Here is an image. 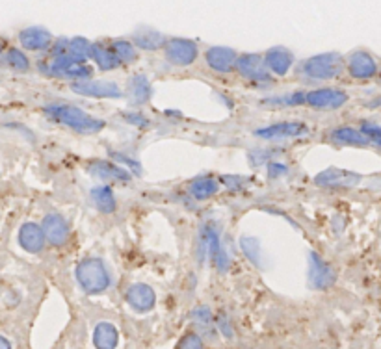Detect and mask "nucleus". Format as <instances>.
<instances>
[{"instance_id":"1","label":"nucleus","mask_w":381,"mask_h":349,"mask_svg":"<svg viewBox=\"0 0 381 349\" xmlns=\"http://www.w3.org/2000/svg\"><path fill=\"white\" fill-rule=\"evenodd\" d=\"M49 56L37 67L43 72L58 78H69L73 82L78 80H89L93 77V69L82 60H78L69 52V39H56L49 49Z\"/></svg>"},{"instance_id":"2","label":"nucleus","mask_w":381,"mask_h":349,"mask_svg":"<svg viewBox=\"0 0 381 349\" xmlns=\"http://www.w3.org/2000/svg\"><path fill=\"white\" fill-rule=\"evenodd\" d=\"M43 112L51 121L63 125L78 134H97L106 127L103 119L93 118L88 112L73 104H49Z\"/></svg>"},{"instance_id":"3","label":"nucleus","mask_w":381,"mask_h":349,"mask_svg":"<svg viewBox=\"0 0 381 349\" xmlns=\"http://www.w3.org/2000/svg\"><path fill=\"white\" fill-rule=\"evenodd\" d=\"M75 277H77L78 286L88 296L104 293L112 284V275H110L106 264L95 257L84 258L75 269Z\"/></svg>"},{"instance_id":"4","label":"nucleus","mask_w":381,"mask_h":349,"mask_svg":"<svg viewBox=\"0 0 381 349\" xmlns=\"http://www.w3.org/2000/svg\"><path fill=\"white\" fill-rule=\"evenodd\" d=\"M342 69H344V63L339 54H318L309 60H304L299 65V72L309 80H333L340 77Z\"/></svg>"},{"instance_id":"5","label":"nucleus","mask_w":381,"mask_h":349,"mask_svg":"<svg viewBox=\"0 0 381 349\" xmlns=\"http://www.w3.org/2000/svg\"><path fill=\"white\" fill-rule=\"evenodd\" d=\"M235 69H237L246 80H249V82L258 87H270L273 84V77L268 72L266 65H264L263 56H258V54H244V56H238L237 63H235Z\"/></svg>"},{"instance_id":"6","label":"nucleus","mask_w":381,"mask_h":349,"mask_svg":"<svg viewBox=\"0 0 381 349\" xmlns=\"http://www.w3.org/2000/svg\"><path fill=\"white\" fill-rule=\"evenodd\" d=\"M164 54L165 60L171 65L177 67H188L196 62L199 56V46L192 39H185V37H171L165 39L164 43Z\"/></svg>"},{"instance_id":"7","label":"nucleus","mask_w":381,"mask_h":349,"mask_svg":"<svg viewBox=\"0 0 381 349\" xmlns=\"http://www.w3.org/2000/svg\"><path fill=\"white\" fill-rule=\"evenodd\" d=\"M201 247L205 249L206 255L211 257L212 264H214L220 272L225 273L227 267H229V257H227V251L223 249L222 238H220V232H218L214 223H205V225H203Z\"/></svg>"},{"instance_id":"8","label":"nucleus","mask_w":381,"mask_h":349,"mask_svg":"<svg viewBox=\"0 0 381 349\" xmlns=\"http://www.w3.org/2000/svg\"><path fill=\"white\" fill-rule=\"evenodd\" d=\"M348 103V93L337 87H318L305 91V104L316 110H339Z\"/></svg>"},{"instance_id":"9","label":"nucleus","mask_w":381,"mask_h":349,"mask_svg":"<svg viewBox=\"0 0 381 349\" xmlns=\"http://www.w3.org/2000/svg\"><path fill=\"white\" fill-rule=\"evenodd\" d=\"M71 89L77 95L92 99H121L123 91L115 82H108V80H78V82L71 84Z\"/></svg>"},{"instance_id":"10","label":"nucleus","mask_w":381,"mask_h":349,"mask_svg":"<svg viewBox=\"0 0 381 349\" xmlns=\"http://www.w3.org/2000/svg\"><path fill=\"white\" fill-rule=\"evenodd\" d=\"M309 283L314 290H327L337 283L335 269L316 253L309 255Z\"/></svg>"},{"instance_id":"11","label":"nucleus","mask_w":381,"mask_h":349,"mask_svg":"<svg viewBox=\"0 0 381 349\" xmlns=\"http://www.w3.org/2000/svg\"><path fill=\"white\" fill-rule=\"evenodd\" d=\"M309 134V127L301 121H283V123L268 125V127H263V129L255 130V136L257 138L268 139H289V138H299V136H305Z\"/></svg>"},{"instance_id":"12","label":"nucleus","mask_w":381,"mask_h":349,"mask_svg":"<svg viewBox=\"0 0 381 349\" xmlns=\"http://www.w3.org/2000/svg\"><path fill=\"white\" fill-rule=\"evenodd\" d=\"M42 231L45 234V240L54 247H63L68 243L69 234H71V229H69L68 220L56 212H51L43 217Z\"/></svg>"},{"instance_id":"13","label":"nucleus","mask_w":381,"mask_h":349,"mask_svg":"<svg viewBox=\"0 0 381 349\" xmlns=\"http://www.w3.org/2000/svg\"><path fill=\"white\" fill-rule=\"evenodd\" d=\"M125 301L129 303V307L135 312L145 314L151 312L156 305V293L155 290L145 283H135L130 284L125 292Z\"/></svg>"},{"instance_id":"14","label":"nucleus","mask_w":381,"mask_h":349,"mask_svg":"<svg viewBox=\"0 0 381 349\" xmlns=\"http://www.w3.org/2000/svg\"><path fill=\"white\" fill-rule=\"evenodd\" d=\"M346 69L357 80H368L377 75V63L370 52L354 51L346 60Z\"/></svg>"},{"instance_id":"15","label":"nucleus","mask_w":381,"mask_h":349,"mask_svg":"<svg viewBox=\"0 0 381 349\" xmlns=\"http://www.w3.org/2000/svg\"><path fill=\"white\" fill-rule=\"evenodd\" d=\"M52 42H54L52 34L45 30L43 26H30V28L19 32V43L25 51L45 52L51 49Z\"/></svg>"},{"instance_id":"16","label":"nucleus","mask_w":381,"mask_h":349,"mask_svg":"<svg viewBox=\"0 0 381 349\" xmlns=\"http://www.w3.org/2000/svg\"><path fill=\"white\" fill-rule=\"evenodd\" d=\"M314 182L318 186H324V188H351V186L359 184L361 174L331 167V170H325L316 174Z\"/></svg>"},{"instance_id":"17","label":"nucleus","mask_w":381,"mask_h":349,"mask_svg":"<svg viewBox=\"0 0 381 349\" xmlns=\"http://www.w3.org/2000/svg\"><path fill=\"white\" fill-rule=\"evenodd\" d=\"M237 58V52L232 51V49H227V46H211L205 52L206 65L211 67L214 72H222V75L231 72L235 69Z\"/></svg>"},{"instance_id":"18","label":"nucleus","mask_w":381,"mask_h":349,"mask_svg":"<svg viewBox=\"0 0 381 349\" xmlns=\"http://www.w3.org/2000/svg\"><path fill=\"white\" fill-rule=\"evenodd\" d=\"M263 60L272 77L273 75H275V77H285V75L292 69L294 54L290 51H287L285 46H273V49H270V51L264 54Z\"/></svg>"},{"instance_id":"19","label":"nucleus","mask_w":381,"mask_h":349,"mask_svg":"<svg viewBox=\"0 0 381 349\" xmlns=\"http://www.w3.org/2000/svg\"><path fill=\"white\" fill-rule=\"evenodd\" d=\"M88 173L101 180H118V182L130 180V171L119 167L118 164L108 160H92L88 164Z\"/></svg>"},{"instance_id":"20","label":"nucleus","mask_w":381,"mask_h":349,"mask_svg":"<svg viewBox=\"0 0 381 349\" xmlns=\"http://www.w3.org/2000/svg\"><path fill=\"white\" fill-rule=\"evenodd\" d=\"M19 246L25 249L26 253H39L43 251V247H45V234H43L42 227L37 225V223H25V225L19 229Z\"/></svg>"},{"instance_id":"21","label":"nucleus","mask_w":381,"mask_h":349,"mask_svg":"<svg viewBox=\"0 0 381 349\" xmlns=\"http://www.w3.org/2000/svg\"><path fill=\"white\" fill-rule=\"evenodd\" d=\"M132 45L142 49V51H158L160 46H164L165 37L158 30H153L149 26H142L132 34Z\"/></svg>"},{"instance_id":"22","label":"nucleus","mask_w":381,"mask_h":349,"mask_svg":"<svg viewBox=\"0 0 381 349\" xmlns=\"http://www.w3.org/2000/svg\"><path fill=\"white\" fill-rule=\"evenodd\" d=\"M130 103L135 106H142V104L149 103L151 95H153V87H151L149 78L145 75H135L129 80V89H127Z\"/></svg>"},{"instance_id":"23","label":"nucleus","mask_w":381,"mask_h":349,"mask_svg":"<svg viewBox=\"0 0 381 349\" xmlns=\"http://www.w3.org/2000/svg\"><path fill=\"white\" fill-rule=\"evenodd\" d=\"M119 344V333L110 322H99L93 329V345L97 349H115Z\"/></svg>"},{"instance_id":"24","label":"nucleus","mask_w":381,"mask_h":349,"mask_svg":"<svg viewBox=\"0 0 381 349\" xmlns=\"http://www.w3.org/2000/svg\"><path fill=\"white\" fill-rule=\"evenodd\" d=\"M220 191V182L214 177H208V174H203V177H197L188 184V193L196 201H206L214 197Z\"/></svg>"},{"instance_id":"25","label":"nucleus","mask_w":381,"mask_h":349,"mask_svg":"<svg viewBox=\"0 0 381 349\" xmlns=\"http://www.w3.org/2000/svg\"><path fill=\"white\" fill-rule=\"evenodd\" d=\"M190 316L192 319H194V324H196L197 331L201 333L203 338L214 342L218 336V329L216 324H214V319H212V312L208 310V307H196L192 310Z\"/></svg>"},{"instance_id":"26","label":"nucleus","mask_w":381,"mask_h":349,"mask_svg":"<svg viewBox=\"0 0 381 349\" xmlns=\"http://www.w3.org/2000/svg\"><path fill=\"white\" fill-rule=\"evenodd\" d=\"M89 58L97 63L101 71H113V69H118L121 65L118 58L113 56V52L110 51V46L104 45V43H92Z\"/></svg>"},{"instance_id":"27","label":"nucleus","mask_w":381,"mask_h":349,"mask_svg":"<svg viewBox=\"0 0 381 349\" xmlns=\"http://www.w3.org/2000/svg\"><path fill=\"white\" fill-rule=\"evenodd\" d=\"M331 139L339 145H346V147H368L370 141L361 134L359 129L354 127H339L331 132Z\"/></svg>"},{"instance_id":"28","label":"nucleus","mask_w":381,"mask_h":349,"mask_svg":"<svg viewBox=\"0 0 381 349\" xmlns=\"http://www.w3.org/2000/svg\"><path fill=\"white\" fill-rule=\"evenodd\" d=\"M92 201L95 208L103 214H112L115 210V196L110 186H95L92 190Z\"/></svg>"},{"instance_id":"29","label":"nucleus","mask_w":381,"mask_h":349,"mask_svg":"<svg viewBox=\"0 0 381 349\" xmlns=\"http://www.w3.org/2000/svg\"><path fill=\"white\" fill-rule=\"evenodd\" d=\"M108 46L121 65H123V63H135L136 60H138V51H136V46L130 42H127V39H115V42L110 43Z\"/></svg>"},{"instance_id":"30","label":"nucleus","mask_w":381,"mask_h":349,"mask_svg":"<svg viewBox=\"0 0 381 349\" xmlns=\"http://www.w3.org/2000/svg\"><path fill=\"white\" fill-rule=\"evenodd\" d=\"M4 62H6V65L10 67L11 71H15V72L30 71V62H28V58L25 56V52L15 49V46L6 49Z\"/></svg>"},{"instance_id":"31","label":"nucleus","mask_w":381,"mask_h":349,"mask_svg":"<svg viewBox=\"0 0 381 349\" xmlns=\"http://www.w3.org/2000/svg\"><path fill=\"white\" fill-rule=\"evenodd\" d=\"M242 249L244 255L247 257V260L255 264V266H261V255H263V249H261V243H258L257 238H242Z\"/></svg>"},{"instance_id":"32","label":"nucleus","mask_w":381,"mask_h":349,"mask_svg":"<svg viewBox=\"0 0 381 349\" xmlns=\"http://www.w3.org/2000/svg\"><path fill=\"white\" fill-rule=\"evenodd\" d=\"M89 49H92V43L88 39H84V37L69 39V52L78 60H82V62H86L89 58Z\"/></svg>"},{"instance_id":"33","label":"nucleus","mask_w":381,"mask_h":349,"mask_svg":"<svg viewBox=\"0 0 381 349\" xmlns=\"http://www.w3.org/2000/svg\"><path fill=\"white\" fill-rule=\"evenodd\" d=\"M264 104H272V106H298V104H305V91L292 93V95H285V97L277 99H266Z\"/></svg>"},{"instance_id":"34","label":"nucleus","mask_w":381,"mask_h":349,"mask_svg":"<svg viewBox=\"0 0 381 349\" xmlns=\"http://www.w3.org/2000/svg\"><path fill=\"white\" fill-rule=\"evenodd\" d=\"M361 134L365 136L370 144L374 145H380L381 141V129H380V125L376 123H370V121H366V123L361 125Z\"/></svg>"},{"instance_id":"35","label":"nucleus","mask_w":381,"mask_h":349,"mask_svg":"<svg viewBox=\"0 0 381 349\" xmlns=\"http://www.w3.org/2000/svg\"><path fill=\"white\" fill-rule=\"evenodd\" d=\"M177 349H203V338L197 333H186Z\"/></svg>"},{"instance_id":"36","label":"nucleus","mask_w":381,"mask_h":349,"mask_svg":"<svg viewBox=\"0 0 381 349\" xmlns=\"http://www.w3.org/2000/svg\"><path fill=\"white\" fill-rule=\"evenodd\" d=\"M222 182L229 190L235 191H240L244 190L246 186H249V180L244 179V177H238V174H225V177H222Z\"/></svg>"},{"instance_id":"37","label":"nucleus","mask_w":381,"mask_h":349,"mask_svg":"<svg viewBox=\"0 0 381 349\" xmlns=\"http://www.w3.org/2000/svg\"><path fill=\"white\" fill-rule=\"evenodd\" d=\"M287 173H289V167H287L283 162H277V160L268 162L270 179H277V177H283V174H287Z\"/></svg>"},{"instance_id":"38","label":"nucleus","mask_w":381,"mask_h":349,"mask_svg":"<svg viewBox=\"0 0 381 349\" xmlns=\"http://www.w3.org/2000/svg\"><path fill=\"white\" fill-rule=\"evenodd\" d=\"M249 160H251V165H263V164H268V162H272V158H270V151H251L249 153Z\"/></svg>"},{"instance_id":"39","label":"nucleus","mask_w":381,"mask_h":349,"mask_svg":"<svg viewBox=\"0 0 381 349\" xmlns=\"http://www.w3.org/2000/svg\"><path fill=\"white\" fill-rule=\"evenodd\" d=\"M216 329L218 331H222L223 334H225L227 338H232V327L231 324H229V318H227V314L220 312L218 314V318H216Z\"/></svg>"},{"instance_id":"40","label":"nucleus","mask_w":381,"mask_h":349,"mask_svg":"<svg viewBox=\"0 0 381 349\" xmlns=\"http://www.w3.org/2000/svg\"><path fill=\"white\" fill-rule=\"evenodd\" d=\"M125 121L130 125H136V127H149V121L142 115V113H125Z\"/></svg>"},{"instance_id":"41","label":"nucleus","mask_w":381,"mask_h":349,"mask_svg":"<svg viewBox=\"0 0 381 349\" xmlns=\"http://www.w3.org/2000/svg\"><path fill=\"white\" fill-rule=\"evenodd\" d=\"M112 158L119 160V162H123V164H129L130 170L136 171V173H139V164L138 162H135L132 158H129V156H125V154H119V153H112Z\"/></svg>"},{"instance_id":"42","label":"nucleus","mask_w":381,"mask_h":349,"mask_svg":"<svg viewBox=\"0 0 381 349\" xmlns=\"http://www.w3.org/2000/svg\"><path fill=\"white\" fill-rule=\"evenodd\" d=\"M0 349H11L10 340L6 338V336H2V334H0Z\"/></svg>"}]
</instances>
